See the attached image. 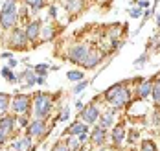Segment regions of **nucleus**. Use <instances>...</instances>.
<instances>
[{
	"instance_id": "1",
	"label": "nucleus",
	"mask_w": 160,
	"mask_h": 151,
	"mask_svg": "<svg viewBox=\"0 0 160 151\" xmlns=\"http://www.w3.org/2000/svg\"><path fill=\"white\" fill-rule=\"evenodd\" d=\"M103 98L111 107L122 109V107H125L127 103L132 101V90L127 87V81H122V83H116L112 87H109L103 92Z\"/></svg>"
},
{
	"instance_id": "2",
	"label": "nucleus",
	"mask_w": 160,
	"mask_h": 151,
	"mask_svg": "<svg viewBox=\"0 0 160 151\" xmlns=\"http://www.w3.org/2000/svg\"><path fill=\"white\" fill-rule=\"evenodd\" d=\"M18 24V9L15 0H6L0 9V28L2 30H13Z\"/></svg>"
},
{
	"instance_id": "3",
	"label": "nucleus",
	"mask_w": 160,
	"mask_h": 151,
	"mask_svg": "<svg viewBox=\"0 0 160 151\" xmlns=\"http://www.w3.org/2000/svg\"><path fill=\"white\" fill-rule=\"evenodd\" d=\"M32 105H33V114L35 118H42L46 120L53 109V98L50 96L48 92H37L32 100Z\"/></svg>"
},
{
	"instance_id": "4",
	"label": "nucleus",
	"mask_w": 160,
	"mask_h": 151,
	"mask_svg": "<svg viewBox=\"0 0 160 151\" xmlns=\"http://www.w3.org/2000/svg\"><path fill=\"white\" fill-rule=\"evenodd\" d=\"M92 50V46L90 44H85V43H78V44H72L68 52H66V59L70 61V63H74V65H81L85 59H87V55L90 53Z\"/></svg>"
},
{
	"instance_id": "5",
	"label": "nucleus",
	"mask_w": 160,
	"mask_h": 151,
	"mask_svg": "<svg viewBox=\"0 0 160 151\" xmlns=\"http://www.w3.org/2000/svg\"><path fill=\"white\" fill-rule=\"evenodd\" d=\"M32 107V98L28 94H15L11 98V109L15 114H28Z\"/></svg>"
},
{
	"instance_id": "6",
	"label": "nucleus",
	"mask_w": 160,
	"mask_h": 151,
	"mask_svg": "<svg viewBox=\"0 0 160 151\" xmlns=\"http://www.w3.org/2000/svg\"><path fill=\"white\" fill-rule=\"evenodd\" d=\"M99 116H101V111H99V107H98L94 101L88 103V105H85L79 113V120H83L87 125H94L98 120H99Z\"/></svg>"
},
{
	"instance_id": "7",
	"label": "nucleus",
	"mask_w": 160,
	"mask_h": 151,
	"mask_svg": "<svg viewBox=\"0 0 160 151\" xmlns=\"http://www.w3.org/2000/svg\"><path fill=\"white\" fill-rule=\"evenodd\" d=\"M48 133V127H46V120L42 118H35L30 122V125L26 127V134H30L32 138H44Z\"/></svg>"
},
{
	"instance_id": "8",
	"label": "nucleus",
	"mask_w": 160,
	"mask_h": 151,
	"mask_svg": "<svg viewBox=\"0 0 160 151\" xmlns=\"http://www.w3.org/2000/svg\"><path fill=\"white\" fill-rule=\"evenodd\" d=\"M28 37H26V32L22 28H13V32L9 33V48H17V50H24L28 46Z\"/></svg>"
},
{
	"instance_id": "9",
	"label": "nucleus",
	"mask_w": 160,
	"mask_h": 151,
	"mask_svg": "<svg viewBox=\"0 0 160 151\" xmlns=\"http://www.w3.org/2000/svg\"><path fill=\"white\" fill-rule=\"evenodd\" d=\"M153 83H155V78H151V79H140L138 85H136V88H134L136 98L142 100V101L147 100L153 94Z\"/></svg>"
},
{
	"instance_id": "10",
	"label": "nucleus",
	"mask_w": 160,
	"mask_h": 151,
	"mask_svg": "<svg viewBox=\"0 0 160 151\" xmlns=\"http://www.w3.org/2000/svg\"><path fill=\"white\" fill-rule=\"evenodd\" d=\"M41 30H42V22L41 20H30L26 26H24V32L30 43H35L41 39Z\"/></svg>"
},
{
	"instance_id": "11",
	"label": "nucleus",
	"mask_w": 160,
	"mask_h": 151,
	"mask_svg": "<svg viewBox=\"0 0 160 151\" xmlns=\"http://www.w3.org/2000/svg\"><path fill=\"white\" fill-rule=\"evenodd\" d=\"M103 57H105V53L103 52H99V50H90V53L87 55V59L81 63V67L85 68V70H92V68H96L101 61H103Z\"/></svg>"
},
{
	"instance_id": "12",
	"label": "nucleus",
	"mask_w": 160,
	"mask_h": 151,
	"mask_svg": "<svg viewBox=\"0 0 160 151\" xmlns=\"http://www.w3.org/2000/svg\"><path fill=\"white\" fill-rule=\"evenodd\" d=\"M105 140H107V129L101 127L99 123L94 125V129L90 131V142H92L96 148H101V146L105 144Z\"/></svg>"
},
{
	"instance_id": "13",
	"label": "nucleus",
	"mask_w": 160,
	"mask_h": 151,
	"mask_svg": "<svg viewBox=\"0 0 160 151\" xmlns=\"http://www.w3.org/2000/svg\"><path fill=\"white\" fill-rule=\"evenodd\" d=\"M125 136H127V133H125V123H123V122H120V123L112 125L111 140H112V144H114L116 148H118V146H122V142L125 140Z\"/></svg>"
},
{
	"instance_id": "14",
	"label": "nucleus",
	"mask_w": 160,
	"mask_h": 151,
	"mask_svg": "<svg viewBox=\"0 0 160 151\" xmlns=\"http://www.w3.org/2000/svg\"><path fill=\"white\" fill-rule=\"evenodd\" d=\"M118 111L120 109H116V107H111L107 113H103L101 116H99V125L101 127H105V129H109V127H112L114 125V122H116V114H118Z\"/></svg>"
},
{
	"instance_id": "15",
	"label": "nucleus",
	"mask_w": 160,
	"mask_h": 151,
	"mask_svg": "<svg viewBox=\"0 0 160 151\" xmlns=\"http://www.w3.org/2000/svg\"><path fill=\"white\" fill-rule=\"evenodd\" d=\"M11 149H13V151H33L32 136H30V134H26V136H22V138L15 140V142L11 144Z\"/></svg>"
},
{
	"instance_id": "16",
	"label": "nucleus",
	"mask_w": 160,
	"mask_h": 151,
	"mask_svg": "<svg viewBox=\"0 0 160 151\" xmlns=\"http://www.w3.org/2000/svg\"><path fill=\"white\" fill-rule=\"evenodd\" d=\"M63 6L70 15H78L85 9V0H63Z\"/></svg>"
},
{
	"instance_id": "17",
	"label": "nucleus",
	"mask_w": 160,
	"mask_h": 151,
	"mask_svg": "<svg viewBox=\"0 0 160 151\" xmlns=\"http://www.w3.org/2000/svg\"><path fill=\"white\" fill-rule=\"evenodd\" d=\"M15 127H17V118L15 116L4 114V116L0 118V129H2V131H6L8 134H11L15 131Z\"/></svg>"
},
{
	"instance_id": "18",
	"label": "nucleus",
	"mask_w": 160,
	"mask_h": 151,
	"mask_svg": "<svg viewBox=\"0 0 160 151\" xmlns=\"http://www.w3.org/2000/svg\"><path fill=\"white\" fill-rule=\"evenodd\" d=\"M88 127H90V125H87V123H85L83 120H78V122H74V123H72V125H70V127L66 129V133H64V134H72V136H79L81 133H87V131H90Z\"/></svg>"
},
{
	"instance_id": "19",
	"label": "nucleus",
	"mask_w": 160,
	"mask_h": 151,
	"mask_svg": "<svg viewBox=\"0 0 160 151\" xmlns=\"http://www.w3.org/2000/svg\"><path fill=\"white\" fill-rule=\"evenodd\" d=\"M57 28L53 26V24H42V30H41V41L42 43H48L52 39H55L57 37Z\"/></svg>"
},
{
	"instance_id": "20",
	"label": "nucleus",
	"mask_w": 160,
	"mask_h": 151,
	"mask_svg": "<svg viewBox=\"0 0 160 151\" xmlns=\"http://www.w3.org/2000/svg\"><path fill=\"white\" fill-rule=\"evenodd\" d=\"M0 74L4 76V79H6L8 83H11V85L18 83V74H15V72H13V68H9V67L0 68Z\"/></svg>"
},
{
	"instance_id": "21",
	"label": "nucleus",
	"mask_w": 160,
	"mask_h": 151,
	"mask_svg": "<svg viewBox=\"0 0 160 151\" xmlns=\"http://www.w3.org/2000/svg\"><path fill=\"white\" fill-rule=\"evenodd\" d=\"M24 2V6H28L30 9H32L33 15H37L44 6H46V0H22Z\"/></svg>"
},
{
	"instance_id": "22",
	"label": "nucleus",
	"mask_w": 160,
	"mask_h": 151,
	"mask_svg": "<svg viewBox=\"0 0 160 151\" xmlns=\"http://www.w3.org/2000/svg\"><path fill=\"white\" fill-rule=\"evenodd\" d=\"M9 109H11V96L0 92V116H4Z\"/></svg>"
},
{
	"instance_id": "23",
	"label": "nucleus",
	"mask_w": 160,
	"mask_h": 151,
	"mask_svg": "<svg viewBox=\"0 0 160 151\" xmlns=\"http://www.w3.org/2000/svg\"><path fill=\"white\" fill-rule=\"evenodd\" d=\"M66 78H68V81H72V83H79L85 79V72L83 70H70L68 74H66Z\"/></svg>"
},
{
	"instance_id": "24",
	"label": "nucleus",
	"mask_w": 160,
	"mask_h": 151,
	"mask_svg": "<svg viewBox=\"0 0 160 151\" xmlns=\"http://www.w3.org/2000/svg\"><path fill=\"white\" fill-rule=\"evenodd\" d=\"M66 144H68V148L72 151H79L85 144H81V140L78 136H72V134H68V138H66Z\"/></svg>"
},
{
	"instance_id": "25",
	"label": "nucleus",
	"mask_w": 160,
	"mask_h": 151,
	"mask_svg": "<svg viewBox=\"0 0 160 151\" xmlns=\"http://www.w3.org/2000/svg\"><path fill=\"white\" fill-rule=\"evenodd\" d=\"M140 151H158V149H157V144L151 138H145V140L140 142Z\"/></svg>"
},
{
	"instance_id": "26",
	"label": "nucleus",
	"mask_w": 160,
	"mask_h": 151,
	"mask_svg": "<svg viewBox=\"0 0 160 151\" xmlns=\"http://www.w3.org/2000/svg\"><path fill=\"white\" fill-rule=\"evenodd\" d=\"M68 118H70V107H68V105H63V107H61V113L55 116V120H57V122H66Z\"/></svg>"
},
{
	"instance_id": "27",
	"label": "nucleus",
	"mask_w": 160,
	"mask_h": 151,
	"mask_svg": "<svg viewBox=\"0 0 160 151\" xmlns=\"http://www.w3.org/2000/svg\"><path fill=\"white\" fill-rule=\"evenodd\" d=\"M33 70H35V74H37V76H48L50 65H48V63H41V65H35Z\"/></svg>"
},
{
	"instance_id": "28",
	"label": "nucleus",
	"mask_w": 160,
	"mask_h": 151,
	"mask_svg": "<svg viewBox=\"0 0 160 151\" xmlns=\"http://www.w3.org/2000/svg\"><path fill=\"white\" fill-rule=\"evenodd\" d=\"M87 87H88V79H83V81H79V83H76V87L72 88V94L79 96L83 90H87Z\"/></svg>"
},
{
	"instance_id": "29",
	"label": "nucleus",
	"mask_w": 160,
	"mask_h": 151,
	"mask_svg": "<svg viewBox=\"0 0 160 151\" xmlns=\"http://www.w3.org/2000/svg\"><path fill=\"white\" fill-rule=\"evenodd\" d=\"M153 100L157 105H160V79H155V83H153Z\"/></svg>"
},
{
	"instance_id": "30",
	"label": "nucleus",
	"mask_w": 160,
	"mask_h": 151,
	"mask_svg": "<svg viewBox=\"0 0 160 151\" xmlns=\"http://www.w3.org/2000/svg\"><path fill=\"white\" fill-rule=\"evenodd\" d=\"M142 15H144V9H142V8H138V6L129 8V17L131 18H140Z\"/></svg>"
},
{
	"instance_id": "31",
	"label": "nucleus",
	"mask_w": 160,
	"mask_h": 151,
	"mask_svg": "<svg viewBox=\"0 0 160 151\" xmlns=\"http://www.w3.org/2000/svg\"><path fill=\"white\" fill-rule=\"evenodd\" d=\"M153 15H155V11H153L151 8H149V9H144V15H142V24H140V28H142V26H144V24H145V22H147L151 17H153ZM140 28H138V30H140Z\"/></svg>"
},
{
	"instance_id": "32",
	"label": "nucleus",
	"mask_w": 160,
	"mask_h": 151,
	"mask_svg": "<svg viewBox=\"0 0 160 151\" xmlns=\"http://www.w3.org/2000/svg\"><path fill=\"white\" fill-rule=\"evenodd\" d=\"M52 151H72V149L68 148V144H66V140H64V142H57Z\"/></svg>"
},
{
	"instance_id": "33",
	"label": "nucleus",
	"mask_w": 160,
	"mask_h": 151,
	"mask_svg": "<svg viewBox=\"0 0 160 151\" xmlns=\"http://www.w3.org/2000/svg\"><path fill=\"white\" fill-rule=\"evenodd\" d=\"M147 59H149V53H147V52H144V53H142V55L134 61V65H136V67H142V65H145V63H147Z\"/></svg>"
},
{
	"instance_id": "34",
	"label": "nucleus",
	"mask_w": 160,
	"mask_h": 151,
	"mask_svg": "<svg viewBox=\"0 0 160 151\" xmlns=\"http://www.w3.org/2000/svg\"><path fill=\"white\" fill-rule=\"evenodd\" d=\"M17 123H18L20 127H28V125H30L28 116H26V114H18V118H17Z\"/></svg>"
},
{
	"instance_id": "35",
	"label": "nucleus",
	"mask_w": 160,
	"mask_h": 151,
	"mask_svg": "<svg viewBox=\"0 0 160 151\" xmlns=\"http://www.w3.org/2000/svg\"><path fill=\"white\" fill-rule=\"evenodd\" d=\"M48 15H50L52 20H55V18H57V6H55V4H52V6L48 8Z\"/></svg>"
},
{
	"instance_id": "36",
	"label": "nucleus",
	"mask_w": 160,
	"mask_h": 151,
	"mask_svg": "<svg viewBox=\"0 0 160 151\" xmlns=\"http://www.w3.org/2000/svg\"><path fill=\"white\" fill-rule=\"evenodd\" d=\"M127 140L132 144V142H136L138 140V131H129L127 133Z\"/></svg>"
},
{
	"instance_id": "37",
	"label": "nucleus",
	"mask_w": 160,
	"mask_h": 151,
	"mask_svg": "<svg viewBox=\"0 0 160 151\" xmlns=\"http://www.w3.org/2000/svg\"><path fill=\"white\" fill-rule=\"evenodd\" d=\"M136 6L142 8V9H149V8H151V2H149V0H138Z\"/></svg>"
},
{
	"instance_id": "38",
	"label": "nucleus",
	"mask_w": 160,
	"mask_h": 151,
	"mask_svg": "<svg viewBox=\"0 0 160 151\" xmlns=\"http://www.w3.org/2000/svg\"><path fill=\"white\" fill-rule=\"evenodd\" d=\"M153 125H160V109H155L153 113Z\"/></svg>"
},
{
	"instance_id": "39",
	"label": "nucleus",
	"mask_w": 160,
	"mask_h": 151,
	"mask_svg": "<svg viewBox=\"0 0 160 151\" xmlns=\"http://www.w3.org/2000/svg\"><path fill=\"white\" fill-rule=\"evenodd\" d=\"M8 138H9V134L6 133V131H2V129H0V146H2V144L8 140Z\"/></svg>"
},
{
	"instance_id": "40",
	"label": "nucleus",
	"mask_w": 160,
	"mask_h": 151,
	"mask_svg": "<svg viewBox=\"0 0 160 151\" xmlns=\"http://www.w3.org/2000/svg\"><path fill=\"white\" fill-rule=\"evenodd\" d=\"M17 65H18V61H17V59H13V57H11V59H8V67H9V68H15Z\"/></svg>"
},
{
	"instance_id": "41",
	"label": "nucleus",
	"mask_w": 160,
	"mask_h": 151,
	"mask_svg": "<svg viewBox=\"0 0 160 151\" xmlns=\"http://www.w3.org/2000/svg\"><path fill=\"white\" fill-rule=\"evenodd\" d=\"M46 83V76H37V85H44Z\"/></svg>"
},
{
	"instance_id": "42",
	"label": "nucleus",
	"mask_w": 160,
	"mask_h": 151,
	"mask_svg": "<svg viewBox=\"0 0 160 151\" xmlns=\"http://www.w3.org/2000/svg\"><path fill=\"white\" fill-rule=\"evenodd\" d=\"M0 57H4V59H11V57H13V53H9V52H2V53H0Z\"/></svg>"
},
{
	"instance_id": "43",
	"label": "nucleus",
	"mask_w": 160,
	"mask_h": 151,
	"mask_svg": "<svg viewBox=\"0 0 160 151\" xmlns=\"http://www.w3.org/2000/svg\"><path fill=\"white\" fill-rule=\"evenodd\" d=\"M83 107H85V103H83V101H76V109H78V111H81V109H83Z\"/></svg>"
},
{
	"instance_id": "44",
	"label": "nucleus",
	"mask_w": 160,
	"mask_h": 151,
	"mask_svg": "<svg viewBox=\"0 0 160 151\" xmlns=\"http://www.w3.org/2000/svg\"><path fill=\"white\" fill-rule=\"evenodd\" d=\"M155 17H157L155 18V20H157V26H160V15H155Z\"/></svg>"
},
{
	"instance_id": "45",
	"label": "nucleus",
	"mask_w": 160,
	"mask_h": 151,
	"mask_svg": "<svg viewBox=\"0 0 160 151\" xmlns=\"http://www.w3.org/2000/svg\"><path fill=\"white\" fill-rule=\"evenodd\" d=\"M79 151H92V149H90V148H87V146H83V148H81Z\"/></svg>"
},
{
	"instance_id": "46",
	"label": "nucleus",
	"mask_w": 160,
	"mask_h": 151,
	"mask_svg": "<svg viewBox=\"0 0 160 151\" xmlns=\"http://www.w3.org/2000/svg\"><path fill=\"white\" fill-rule=\"evenodd\" d=\"M94 2H98V4H101V2H109V0H94Z\"/></svg>"
}]
</instances>
